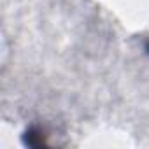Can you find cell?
Instances as JSON below:
<instances>
[{
  "label": "cell",
  "instance_id": "6da1fadb",
  "mask_svg": "<svg viewBox=\"0 0 149 149\" xmlns=\"http://www.w3.org/2000/svg\"><path fill=\"white\" fill-rule=\"evenodd\" d=\"M146 51H147V53H149V42H147V44H146Z\"/></svg>",
  "mask_w": 149,
  "mask_h": 149
}]
</instances>
